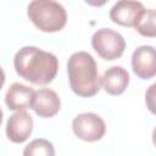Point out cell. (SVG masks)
<instances>
[{"label":"cell","mask_w":156,"mask_h":156,"mask_svg":"<svg viewBox=\"0 0 156 156\" xmlns=\"http://www.w3.org/2000/svg\"><path fill=\"white\" fill-rule=\"evenodd\" d=\"M4 83H5V72H4V69L0 67V90H1V88H2V85H4Z\"/></svg>","instance_id":"cell-16"},{"label":"cell","mask_w":156,"mask_h":156,"mask_svg":"<svg viewBox=\"0 0 156 156\" xmlns=\"http://www.w3.org/2000/svg\"><path fill=\"white\" fill-rule=\"evenodd\" d=\"M133 72L141 79H151L156 74V51L151 45H141L132 55Z\"/></svg>","instance_id":"cell-8"},{"label":"cell","mask_w":156,"mask_h":156,"mask_svg":"<svg viewBox=\"0 0 156 156\" xmlns=\"http://www.w3.org/2000/svg\"><path fill=\"white\" fill-rule=\"evenodd\" d=\"M27 15L33 24L45 33L58 32L67 22L65 7L56 0H32Z\"/></svg>","instance_id":"cell-3"},{"label":"cell","mask_w":156,"mask_h":156,"mask_svg":"<svg viewBox=\"0 0 156 156\" xmlns=\"http://www.w3.org/2000/svg\"><path fill=\"white\" fill-rule=\"evenodd\" d=\"M155 18H156V13L154 9H147L144 11L140 21L138 22V24L134 27L141 35L144 37H149V38H154L156 34V29H155Z\"/></svg>","instance_id":"cell-12"},{"label":"cell","mask_w":156,"mask_h":156,"mask_svg":"<svg viewBox=\"0 0 156 156\" xmlns=\"http://www.w3.org/2000/svg\"><path fill=\"white\" fill-rule=\"evenodd\" d=\"M69 87L82 98L94 96L101 88V77L94 57L87 51L73 52L67 62Z\"/></svg>","instance_id":"cell-2"},{"label":"cell","mask_w":156,"mask_h":156,"mask_svg":"<svg viewBox=\"0 0 156 156\" xmlns=\"http://www.w3.org/2000/svg\"><path fill=\"white\" fill-rule=\"evenodd\" d=\"M72 130L77 138L84 141H98L106 132L104 119L94 112H84L72 121Z\"/></svg>","instance_id":"cell-5"},{"label":"cell","mask_w":156,"mask_h":156,"mask_svg":"<svg viewBox=\"0 0 156 156\" xmlns=\"http://www.w3.org/2000/svg\"><path fill=\"white\" fill-rule=\"evenodd\" d=\"M155 87H156V84H152V85L150 87V89L147 90V93H146V104H147L149 110H150L152 113H155L154 102H152V99H154V91H155Z\"/></svg>","instance_id":"cell-14"},{"label":"cell","mask_w":156,"mask_h":156,"mask_svg":"<svg viewBox=\"0 0 156 156\" xmlns=\"http://www.w3.org/2000/svg\"><path fill=\"white\" fill-rule=\"evenodd\" d=\"M23 155L28 156V155H44V156H52L55 155V150L52 144L46 140V139H35L33 141H30L24 151Z\"/></svg>","instance_id":"cell-13"},{"label":"cell","mask_w":156,"mask_h":156,"mask_svg":"<svg viewBox=\"0 0 156 156\" xmlns=\"http://www.w3.org/2000/svg\"><path fill=\"white\" fill-rule=\"evenodd\" d=\"M91 46L101 58L112 61L123 55L126 41L118 32L111 28H101L93 34Z\"/></svg>","instance_id":"cell-4"},{"label":"cell","mask_w":156,"mask_h":156,"mask_svg":"<svg viewBox=\"0 0 156 156\" xmlns=\"http://www.w3.org/2000/svg\"><path fill=\"white\" fill-rule=\"evenodd\" d=\"M88 5H90V6H94V7H100V6H102V5H105L108 0H84Z\"/></svg>","instance_id":"cell-15"},{"label":"cell","mask_w":156,"mask_h":156,"mask_svg":"<svg viewBox=\"0 0 156 156\" xmlns=\"http://www.w3.org/2000/svg\"><path fill=\"white\" fill-rule=\"evenodd\" d=\"M17 74L37 85H45L54 80L58 71L57 57L37 46L21 48L13 58Z\"/></svg>","instance_id":"cell-1"},{"label":"cell","mask_w":156,"mask_h":156,"mask_svg":"<svg viewBox=\"0 0 156 156\" xmlns=\"http://www.w3.org/2000/svg\"><path fill=\"white\" fill-rule=\"evenodd\" d=\"M33 118L26 110H18L12 113L6 123V136L15 144L24 143L32 134Z\"/></svg>","instance_id":"cell-7"},{"label":"cell","mask_w":156,"mask_h":156,"mask_svg":"<svg viewBox=\"0 0 156 156\" xmlns=\"http://www.w3.org/2000/svg\"><path fill=\"white\" fill-rule=\"evenodd\" d=\"M144 11V5L138 0H118L110 10V18L116 24L135 27Z\"/></svg>","instance_id":"cell-6"},{"label":"cell","mask_w":156,"mask_h":156,"mask_svg":"<svg viewBox=\"0 0 156 156\" xmlns=\"http://www.w3.org/2000/svg\"><path fill=\"white\" fill-rule=\"evenodd\" d=\"M129 84V73L122 66L107 68L101 77V85L110 95H121Z\"/></svg>","instance_id":"cell-11"},{"label":"cell","mask_w":156,"mask_h":156,"mask_svg":"<svg viewBox=\"0 0 156 156\" xmlns=\"http://www.w3.org/2000/svg\"><path fill=\"white\" fill-rule=\"evenodd\" d=\"M61 107V100L58 95L49 88H41L35 91L32 107L34 112L43 118L54 117Z\"/></svg>","instance_id":"cell-9"},{"label":"cell","mask_w":156,"mask_h":156,"mask_svg":"<svg viewBox=\"0 0 156 156\" xmlns=\"http://www.w3.org/2000/svg\"><path fill=\"white\" fill-rule=\"evenodd\" d=\"M1 122H2V111H1V107H0V126H1Z\"/></svg>","instance_id":"cell-17"},{"label":"cell","mask_w":156,"mask_h":156,"mask_svg":"<svg viewBox=\"0 0 156 156\" xmlns=\"http://www.w3.org/2000/svg\"><path fill=\"white\" fill-rule=\"evenodd\" d=\"M35 95V90L30 87H27L21 83H13L6 91L5 104L9 110L18 111L30 108L33 104V99Z\"/></svg>","instance_id":"cell-10"}]
</instances>
